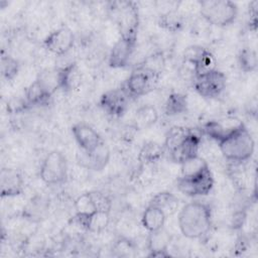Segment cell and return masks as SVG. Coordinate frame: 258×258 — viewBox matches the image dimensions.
I'll use <instances>...</instances> for the list:
<instances>
[{"label": "cell", "instance_id": "cell-1", "mask_svg": "<svg viewBox=\"0 0 258 258\" xmlns=\"http://www.w3.org/2000/svg\"><path fill=\"white\" fill-rule=\"evenodd\" d=\"M178 228L188 239H201L212 227V209L210 205L195 201L184 205L178 213Z\"/></svg>", "mask_w": 258, "mask_h": 258}, {"label": "cell", "instance_id": "cell-2", "mask_svg": "<svg viewBox=\"0 0 258 258\" xmlns=\"http://www.w3.org/2000/svg\"><path fill=\"white\" fill-rule=\"evenodd\" d=\"M218 145L223 156L233 162L247 161L255 149V141L243 123L231 127L218 141Z\"/></svg>", "mask_w": 258, "mask_h": 258}, {"label": "cell", "instance_id": "cell-3", "mask_svg": "<svg viewBox=\"0 0 258 258\" xmlns=\"http://www.w3.org/2000/svg\"><path fill=\"white\" fill-rule=\"evenodd\" d=\"M202 17L210 24L224 27L232 24L238 15L237 5L228 0H206L199 2Z\"/></svg>", "mask_w": 258, "mask_h": 258}, {"label": "cell", "instance_id": "cell-4", "mask_svg": "<svg viewBox=\"0 0 258 258\" xmlns=\"http://www.w3.org/2000/svg\"><path fill=\"white\" fill-rule=\"evenodd\" d=\"M68 160L63 153L52 150L42 160L39 177L47 185L61 184L68 178Z\"/></svg>", "mask_w": 258, "mask_h": 258}, {"label": "cell", "instance_id": "cell-5", "mask_svg": "<svg viewBox=\"0 0 258 258\" xmlns=\"http://www.w3.org/2000/svg\"><path fill=\"white\" fill-rule=\"evenodd\" d=\"M214 186V176L209 165L205 166L196 173L181 175L177 180L179 191L188 197L207 196Z\"/></svg>", "mask_w": 258, "mask_h": 258}, {"label": "cell", "instance_id": "cell-6", "mask_svg": "<svg viewBox=\"0 0 258 258\" xmlns=\"http://www.w3.org/2000/svg\"><path fill=\"white\" fill-rule=\"evenodd\" d=\"M109 9L113 11L119 26L120 36L137 37L139 16L134 2H111Z\"/></svg>", "mask_w": 258, "mask_h": 258}, {"label": "cell", "instance_id": "cell-7", "mask_svg": "<svg viewBox=\"0 0 258 258\" xmlns=\"http://www.w3.org/2000/svg\"><path fill=\"white\" fill-rule=\"evenodd\" d=\"M159 79V74L144 67L136 68L122 86L131 98H138L154 90Z\"/></svg>", "mask_w": 258, "mask_h": 258}, {"label": "cell", "instance_id": "cell-8", "mask_svg": "<svg viewBox=\"0 0 258 258\" xmlns=\"http://www.w3.org/2000/svg\"><path fill=\"white\" fill-rule=\"evenodd\" d=\"M227 78L225 74L217 69L197 75L194 81L196 92L208 99L219 97L226 89Z\"/></svg>", "mask_w": 258, "mask_h": 258}, {"label": "cell", "instance_id": "cell-9", "mask_svg": "<svg viewBox=\"0 0 258 258\" xmlns=\"http://www.w3.org/2000/svg\"><path fill=\"white\" fill-rule=\"evenodd\" d=\"M131 97L123 87L109 90L102 94L100 107L110 116L121 117L127 110Z\"/></svg>", "mask_w": 258, "mask_h": 258}, {"label": "cell", "instance_id": "cell-10", "mask_svg": "<svg viewBox=\"0 0 258 258\" xmlns=\"http://www.w3.org/2000/svg\"><path fill=\"white\" fill-rule=\"evenodd\" d=\"M183 59L190 67L194 77L216 69V59L212 52L199 45L187 47L184 51Z\"/></svg>", "mask_w": 258, "mask_h": 258}, {"label": "cell", "instance_id": "cell-11", "mask_svg": "<svg viewBox=\"0 0 258 258\" xmlns=\"http://www.w3.org/2000/svg\"><path fill=\"white\" fill-rule=\"evenodd\" d=\"M74 42V33L67 26L54 29L43 39L44 47L51 53L58 56L68 53L73 48Z\"/></svg>", "mask_w": 258, "mask_h": 258}, {"label": "cell", "instance_id": "cell-12", "mask_svg": "<svg viewBox=\"0 0 258 258\" xmlns=\"http://www.w3.org/2000/svg\"><path fill=\"white\" fill-rule=\"evenodd\" d=\"M137 37L120 36L109 53L108 63L113 69H122L129 64L136 46Z\"/></svg>", "mask_w": 258, "mask_h": 258}, {"label": "cell", "instance_id": "cell-13", "mask_svg": "<svg viewBox=\"0 0 258 258\" xmlns=\"http://www.w3.org/2000/svg\"><path fill=\"white\" fill-rule=\"evenodd\" d=\"M201 137L189 129L183 139L168 154L172 161L182 164L183 162L199 156Z\"/></svg>", "mask_w": 258, "mask_h": 258}, {"label": "cell", "instance_id": "cell-14", "mask_svg": "<svg viewBox=\"0 0 258 258\" xmlns=\"http://www.w3.org/2000/svg\"><path fill=\"white\" fill-rule=\"evenodd\" d=\"M72 133L83 152L90 153L103 141L99 133L89 124L80 122L72 127Z\"/></svg>", "mask_w": 258, "mask_h": 258}, {"label": "cell", "instance_id": "cell-15", "mask_svg": "<svg viewBox=\"0 0 258 258\" xmlns=\"http://www.w3.org/2000/svg\"><path fill=\"white\" fill-rule=\"evenodd\" d=\"M73 221L91 233H100L110 223V211H95L89 215H75Z\"/></svg>", "mask_w": 258, "mask_h": 258}, {"label": "cell", "instance_id": "cell-16", "mask_svg": "<svg viewBox=\"0 0 258 258\" xmlns=\"http://www.w3.org/2000/svg\"><path fill=\"white\" fill-rule=\"evenodd\" d=\"M23 191V178L14 168H2L0 171V192L2 198L16 197Z\"/></svg>", "mask_w": 258, "mask_h": 258}, {"label": "cell", "instance_id": "cell-17", "mask_svg": "<svg viewBox=\"0 0 258 258\" xmlns=\"http://www.w3.org/2000/svg\"><path fill=\"white\" fill-rule=\"evenodd\" d=\"M50 201L44 195H35L32 197L22 210V218L31 222L39 223L45 219L48 214Z\"/></svg>", "mask_w": 258, "mask_h": 258}, {"label": "cell", "instance_id": "cell-18", "mask_svg": "<svg viewBox=\"0 0 258 258\" xmlns=\"http://www.w3.org/2000/svg\"><path fill=\"white\" fill-rule=\"evenodd\" d=\"M171 237L169 233L161 228L157 231L149 232L147 238V246H148V257H169L170 254L167 251L168 246L170 244Z\"/></svg>", "mask_w": 258, "mask_h": 258}, {"label": "cell", "instance_id": "cell-19", "mask_svg": "<svg viewBox=\"0 0 258 258\" xmlns=\"http://www.w3.org/2000/svg\"><path fill=\"white\" fill-rule=\"evenodd\" d=\"M57 76L59 89L63 92L73 91L81 84V73L75 61L57 68Z\"/></svg>", "mask_w": 258, "mask_h": 258}, {"label": "cell", "instance_id": "cell-20", "mask_svg": "<svg viewBox=\"0 0 258 258\" xmlns=\"http://www.w3.org/2000/svg\"><path fill=\"white\" fill-rule=\"evenodd\" d=\"M166 218V215L160 209L152 205H148L142 214L141 223L145 230L153 232L163 228Z\"/></svg>", "mask_w": 258, "mask_h": 258}, {"label": "cell", "instance_id": "cell-21", "mask_svg": "<svg viewBox=\"0 0 258 258\" xmlns=\"http://www.w3.org/2000/svg\"><path fill=\"white\" fill-rule=\"evenodd\" d=\"M85 165L89 168L94 170H102L106 167L110 160V149L104 143V141H102L95 150L90 153H85Z\"/></svg>", "mask_w": 258, "mask_h": 258}, {"label": "cell", "instance_id": "cell-22", "mask_svg": "<svg viewBox=\"0 0 258 258\" xmlns=\"http://www.w3.org/2000/svg\"><path fill=\"white\" fill-rule=\"evenodd\" d=\"M178 204V199L169 191L158 192L149 202V205L160 209L166 217L173 215L177 211Z\"/></svg>", "mask_w": 258, "mask_h": 258}, {"label": "cell", "instance_id": "cell-23", "mask_svg": "<svg viewBox=\"0 0 258 258\" xmlns=\"http://www.w3.org/2000/svg\"><path fill=\"white\" fill-rule=\"evenodd\" d=\"M51 96L52 95L40 84V82L37 79L29 85L24 95L28 106L43 105L48 102Z\"/></svg>", "mask_w": 258, "mask_h": 258}, {"label": "cell", "instance_id": "cell-24", "mask_svg": "<svg viewBox=\"0 0 258 258\" xmlns=\"http://www.w3.org/2000/svg\"><path fill=\"white\" fill-rule=\"evenodd\" d=\"M158 119L157 110L151 105H143L139 107L134 115L135 127L137 129H144L153 125Z\"/></svg>", "mask_w": 258, "mask_h": 258}, {"label": "cell", "instance_id": "cell-25", "mask_svg": "<svg viewBox=\"0 0 258 258\" xmlns=\"http://www.w3.org/2000/svg\"><path fill=\"white\" fill-rule=\"evenodd\" d=\"M187 110L186 97L179 93H172L164 104V113L167 116H176L185 113Z\"/></svg>", "mask_w": 258, "mask_h": 258}, {"label": "cell", "instance_id": "cell-26", "mask_svg": "<svg viewBox=\"0 0 258 258\" xmlns=\"http://www.w3.org/2000/svg\"><path fill=\"white\" fill-rule=\"evenodd\" d=\"M163 153V147L154 141L146 142L140 149L138 159L142 163H152L157 161Z\"/></svg>", "mask_w": 258, "mask_h": 258}, {"label": "cell", "instance_id": "cell-27", "mask_svg": "<svg viewBox=\"0 0 258 258\" xmlns=\"http://www.w3.org/2000/svg\"><path fill=\"white\" fill-rule=\"evenodd\" d=\"M237 59L239 68L245 73H251L257 68L256 51L250 47L242 48L238 53Z\"/></svg>", "mask_w": 258, "mask_h": 258}, {"label": "cell", "instance_id": "cell-28", "mask_svg": "<svg viewBox=\"0 0 258 258\" xmlns=\"http://www.w3.org/2000/svg\"><path fill=\"white\" fill-rule=\"evenodd\" d=\"M136 250H137L136 244L132 240L125 237L118 238L112 246L113 254L118 257L135 256Z\"/></svg>", "mask_w": 258, "mask_h": 258}, {"label": "cell", "instance_id": "cell-29", "mask_svg": "<svg viewBox=\"0 0 258 258\" xmlns=\"http://www.w3.org/2000/svg\"><path fill=\"white\" fill-rule=\"evenodd\" d=\"M74 208L77 215H89L97 211L91 191L84 192L79 196L74 203Z\"/></svg>", "mask_w": 258, "mask_h": 258}, {"label": "cell", "instance_id": "cell-30", "mask_svg": "<svg viewBox=\"0 0 258 258\" xmlns=\"http://www.w3.org/2000/svg\"><path fill=\"white\" fill-rule=\"evenodd\" d=\"M188 131L189 129L183 127H172L171 129H169L165 137L163 150H166L168 153L183 139V137L188 133Z\"/></svg>", "mask_w": 258, "mask_h": 258}, {"label": "cell", "instance_id": "cell-31", "mask_svg": "<svg viewBox=\"0 0 258 258\" xmlns=\"http://www.w3.org/2000/svg\"><path fill=\"white\" fill-rule=\"evenodd\" d=\"M159 25L163 28H166L170 31H176L178 30L182 25L181 16L178 15L175 11H167L160 15Z\"/></svg>", "mask_w": 258, "mask_h": 258}, {"label": "cell", "instance_id": "cell-32", "mask_svg": "<svg viewBox=\"0 0 258 258\" xmlns=\"http://www.w3.org/2000/svg\"><path fill=\"white\" fill-rule=\"evenodd\" d=\"M19 63L18 60L10 55H2L1 57V73L7 81L13 80L18 74Z\"/></svg>", "mask_w": 258, "mask_h": 258}, {"label": "cell", "instance_id": "cell-33", "mask_svg": "<svg viewBox=\"0 0 258 258\" xmlns=\"http://www.w3.org/2000/svg\"><path fill=\"white\" fill-rule=\"evenodd\" d=\"M202 130L205 134L218 142L229 129H225L220 123L216 121H209L204 125Z\"/></svg>", "mask_w": 258, "mask_h": 258}, {"label": "cell", "instance_id": "cell-34", "mask_svg": "<svg viewBox=\"0 0 258 258\" xmlns=\"http://www.w3.org/2000/svg\"><path fill=\"white\" fill-rule=\"evenodd\" d=\"M96 209L99 211H110L112 208V203L111 200L109 199L108 196H106L105 194L98 191V190H94L91 191Z\"/></svg>", "mask_w": 258, "mask_h": 258}, {"label": "cell", "instance_id": "cell-35", "mask_svg": "<svg viewBox=\"0 0 258 258\" xmlns=\"http://www.w3.org/2000/svg\"><path fill=\"white\" fill-rule=\"evenodd\" d=\"M245 220V215L243 213H237L233 217V227L234 228H240Z\"/></svg>", "mask_w": 258, "mask_h": 258}]
</instances>
